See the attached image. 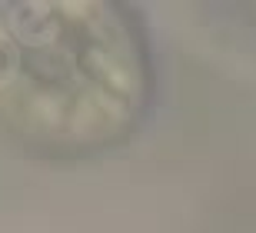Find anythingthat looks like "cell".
I'll return each mask as SVG.
<instances>
[{"label": "cell", "mask_w": 256, "mask_h": 233, "mask_svg": "<svg viewBox=\"0 0 256 233\" xmlns=\"http://www.w3.org/2000/svg\"><path fill=\"white\" fill-rule=\"evenodd\" d=\"M126 34L106 4H0V130L44 153L94 150L133 110Z\"/></svg>", "instance_id": "obj_1"}]
</instances>
